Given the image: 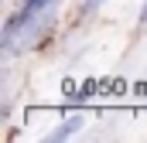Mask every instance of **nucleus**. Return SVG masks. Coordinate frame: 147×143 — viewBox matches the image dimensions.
<instances>
[{"instance_id": "3", "label": "nucleus", "mask_w": 147, "mask_h": 143, "mask_svg": "<svg viewBox=\"0 0 147 143\" xmlns=\"http://www.w3.org/2000/svg\"><path fill=\"white\" fill-rule=\"evenodd\" d=\"M140 21H147V0H144V7H140Z\"/></svg>"}, {"instance_id": "2", "label": "nucleus", "mask_w": 147, "mask_h": 143, "mask_svg": "<svg viewBox=\"0 0 147 143\" xmlns=\"http://www.w3.org/2000/svg\"><path fill=\"white\" fill-rule=\"evenodd\" d=\"M99 3H103V0H89V3H86V7H82V17H86V14H92V10H96V7H99Z\"/></svg>"}, {"instance_id": "1", "label": "nucleus", "mask_w": 147, "mask_h": 143, "mask_svg": "<svg viewBox=\"0 0 147 143\" xmlns=\"http://www.w3.org/2000/svg\"><path fill=\"white\" fill-rule=\"evenodd\" d=\"M79 126H82V116H72V119H65V126H58V130H55L48 140H65V136H72Z\"/></svg>"}, {"instance_id": "4", "label": "nucleus", "mask_w": 147, "mask_h": 143, "mask_svg": "<svg viewBox=\"0 0 147 143\" xmlns=\"http://www.w3.org/2000/svg\"><path fill=\"white\" fill-rule=\"evenodd\" d=\"M137 92H147V85H137Z\"/></svg>"}]
</instances>
